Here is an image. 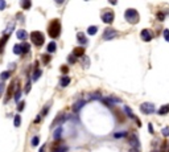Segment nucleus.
Masks as SVG:
<instances>
[{"label":"nucleus","instance_id":"obj_1","mask_svg":"<svg viewBox=\"0 0 169 152\" xmlns=\"http://www.w3.org/2000/svg\"><path fill=\"white\" fill-rule=\"evenodd\" d=\"M48 34H49L52 38H57L60 37L61 34V23L58 19H54L50 21L49 27H48Z\"/></svg>","mask_w":169,"mask_h":152},{"label":"nucleus","instance_id":"obj_2","mask_svg":"<svg viewBox=\"0 0 169 152\" xmlns=\"http://www.w3.org/2000/svg\"><path fill=\"white\" fill-rule=\"evenodd\" d=\"M124 17H125V20H127L129 24H138L139 20H140L139 12L135 10V8H128V10H125Z\"/></svg>","mask_w":169,"mask_h":152},{"label":"nucleus","instance_id":"obj_3","mask_svg":"<svg viewBox=\"0 0 169 152\" xmlns=\"http://www.w3.org/2000/svg\"><path fill=\"white\" fill-rule=\"evenodd\" d=\"M31 41L35 44L36 47H41L45 42V37L40 31H35L31 33Z\"/></svg>","mask_w":169,"mask_h":152},{"label":"nucleus","instance_id":"obj_4","mask_svg":"<svg viewBox=\"0 0 169 152\" xmlns=\"http://www.w3.org/2000/svg\"><path fill=\"white\" fill-rule=\"evenodd\" d=\"M140 111L145 115H151L155 112V105L149 102H144L140 105Z\"/></svg>","mask_w":169,"mask_h":152},{"label":"nucleus","instance_id":"obj_5","mask_svg":"<svg viewBox=\"0 0 169 152\" xmlns=\"http://www.w3.org/2000/svg\"><path fill=\"white\" fill-rule=\"evenodd\" d=\"M114 19H115V15L111 10H106V12H103V15H102V21L106 24H111Z\"/></svg>","mask_w":169,"mask_h":152},{"label":"nucleus","instance_id":"obj_6","mask_svg":"<svg viewBox=\"0 0 169 152\" xmlns=\"http://www.w3.org/2000/svg\"><path fill=\"white\" fill-rule=\"evenodd\" d=\"M128 142H129V144H131L132 148H136V149L140 148V142H139V138H138V135H136V134L129 135Z\"/></svg>","mask_w":169,"mask_h":152},{"label":"nucleus","instance_id":"obj_7","mask_svg":"<svg viewBox=\"0 0 169 152\" xmlns=\"http://www.w3.org/2000/svg\"><path fill=\"white\" fill-rule=\"evenodd\" d=\"M116 36H118V32H116L115 29H112V28H107L106 31H104V33H103L104 40H112V38L116 37Z\"/></svg>","mask_w":169,"mask_h":152},{"label":"nucleus","instance_id":"obj_8","mask_svg":"<svg viewBox=\"0 0 169 152\" xmlns=\"http://www.w3.org/2000/svg\"><path fill=\"white\" fill-rule=\"evenodd\" d=\"M67 119V115H65V114H58L56 116V119H54L53 122H52V128L53 127H56V126H60V124H62L63 122Z\"/></svg>","mask_w":169,"mask_h":152},{"label":"nucleus","instance_id":"obj_9","mask_svg":"<svg viewBox=\"0 0 169 152\" xmlns=\"http://www.w3.org/2000/svg\"><path fill=\"white\" fill-rule=\"evenodd\" d=\"M140 37L143 38V41L149 42V41L153 38V34H152V32H151L149 29H143V31L140 32Z\"/></svg>","mask_w":169,"mask_h":152},{"label":"nucleus","instance_id":"obj_10","mask_svg":"<svg viewBox=\"0 0 169 152\" xmlns=\"http://www.w3.org/2000/svg\"><path fill=\"white\" fill-rule=\"evenodd\" d=\"M16 86H17V81H15V85H11V86L8 87V91H7V97H5V99H4V103H7L8 101H10V98L13 94V90L16 89Z\"/></svg>","mask_w":169,"mask_h":152},{"label":"nucleus","instance_id":"obj_11","mask_svg":"<svg viewBox=\"0 0 169 152\" xmlns=\"http://www.w3.org/2000/svg\"><path fill=\"white\" fill-rule=\"evenodd\" d=\"M86 105V102H84L83 99H79V101H77V102L74 103V105H73V111L74 112H78L79 110L82 109V107H83V106Z\"/></svg>","mask_w":169,"mask_h":152},{"label":"nucleus","instance_id":"obj_12","mask_svg":"<svg viewBox=\"0 0 169 152\" xmlns=\"http://www.w3.org/2000/svg\"><path fill=\"white\" fill-rule=\"evenodd\" d=\"M73 56L74 57H83L84 56V48L77 47L73 49Z\"/></svg>","mask_w":169,"mask_h":152},{"label":"nucleus","instance_id":"obj_13","mask_svg":"<svg viewBox=\"0 0 169 152\" xmlns=\"http://www.w3.org/2000/svg\"><path fill=\"white\" fill-rule=\"evenodd\" d=\"M77 40H78V42H79V44H84V45H86V44L89 42L87 37L84 36L83 32H78V33H77Z\"/></svg>","mask_w":169,"mask_h":152},{"label":"nucleus","instance_id":"obj_14","mask_svg":"<svg viewBox=\"0 0 169 152\" xmlns=\"http://www.w3.org/2000/svg\"><path fill=\"white\" fill-rule=\"evenodd\" d=\"M8 38H10V33H5L3 37L0 38V53H3V49H4V47H5Z\"/></svg>","mask_w":169,"mask_h":152},{"label":"nucleus","instance_id":"obj_15","mask_svg":"<svg viewBox=\"0 0 169 152\" xmlns=\"http://www.w3.org/2000/svg\"><path fill=\"white\" fill-rule=\"evenodd\" d=\"M61 135H62V127H57L53 132V138L57 140V142H60L61 140Z\"/></svg>","mask_w":169,"mask_h":152},{"label":"nucleus","instance_id":"obj_16","mask_svg":"<svg viewBox=\"0 0 169 152\" xmlns=\"http://www.w3.org/2000/svg\"><path fill=\"white\" fill-rule=\"evenodd\" d=\"M159 115H166L169 114V103H166V105H163L159 109Z\"/></svg>","mask_w":169,"mask_h":152},{"label":"nucleus","instance_id":"obj_17","mask_svg":"<svg viewBox=\"0 0 169 152\" xmlns=\"http://www.w3.org/2000/svg\"><path fill=\"white\" fill-rule=\"evenodd\" d=\"M124 112L127 115H128V118H131V119H135V121H136V115L134 114V111H132L131 110V107H128V106H124Z\"/></svg>","mask_w":169,"mask_h":152},{"label":"nucleus","instance_id":"obj_18","mask_svg":"<svg viewBox=\"0 0 169 152\" xmlns=\"http://www.w3.org/2000/svg\"><path fill=\"white\" fill-rule=\"evenodd\" d=\"M72 82V79H70V77H67V75H63L62 78H61V82L60 85L62 87H66V86H69V84Z\"/></svg>","mask_w":169,"mask_h":152},{"label":"nucleus","instance_id":"obj_19","mask_svg":"<svg viewBox=\"0 0 169 152\" xmlns=\"http://www.w3.org/2000/svg\"><path fill=\"white\" fill-rule=\"evenodd\" d=\"M16 36H17V38H19V40H22V41L28 37V34H27V32H25L24 29H20V31L16 32Z\"/></svg>","mask_w":169,"mask_h":152},{"label":"nucleus","instance_id":"obj_20","mask_svg":"<svg viewBox=\"0 0 169 152\" xmlns=\"http://www.w3.org/2000/svg\"><path fill=\"white\" fill-rule=\"evenodd\" d=\"M20 45H21V54H27V53H29L31 45H29L28 42H21Z\"/></svg>","mask_w":169,"mask_h":152},{"label":"nucleus","instance_id":"obj_21","mask_svg":"<svg viewBox=\"0 0 169 152\" xmlns=\"http://www.w3.org/2000/svg\"><path fill=\"white\" fill-rule=\"evenodd\" d=\"M48 53H54L57 50V44L54 42V41H52V42L48 44Z\"/></svg>","mask_w":169,"mask_h":152},{"label":"nucleus","instance_id":"obj_22","mask_svg":"<svg viewBox=\"0 0 169 152\" xmlns=\"http://www.w3.org/2000/svg\"><path fill=\"white\" fill-rule=\"evenodd\" d=\"M86 32H87V34H90V36H94V34H97V32H98V27L97 25H90Z\"/></svg>","mask_w":169,"mask_h":152},{"label":"nucleus","instance_id":"obj_23","mask_svg":"<svg viewBox=\"0 0 169 152\" xmlns=\"http://www.w3.org/2000/svg\"><path fill=\"white\" fill-rule=\"evenodd\" d=\"M107 101H108L110 103H111V105H115V103H120L122 102V99H120V98H116V97H112V95H110V97H107L106 98Z\"/></svg>","mask_w":169,"mask_h":152},{"label":"nucleus","instance_id":"obj_24","mask_svg":"<svg viewBox=\"0 0 169 152\" xmlns=\"http://www.w3.org/2000/svg\"><path fill=\"white\" fill-rule=\"evenodd\" d=\"M41 74H42V70H41V69H35L33 75H32V79H33V81H37L38 78L41 77Z\"/></svg>","mask_w":169,"mask_h":152},{"label":"nucleus","instance_id":"obj_25","mask_svg":"<svg viewBox=\"0 0 169 152\" xmlns=\"http://www.w3.org/2000/svg\"><path fill=\"white\" fill-rule=\"evenodd\" d=\"M20 95H21V90H20L19 81H17V86H16V93H15V97H13L16 102H19V101H20Z\"/></svg>","mask_w":169,"mask_h":152},{"label":"nucleus","instance_id":"obj_26","mask_svg":"<svg viewBox=\"0 0 169 152\" xmlns=\"http://www.w3.org/2000/svg\"><path fill=\"white\" fill-rule=\"evenodd\" d=\"M128 136V134L125 132V131H122V132H115L114 134V138L115 139H122V138H127Z\"/></svg>","mask_w":169,"mask_h":152},{"label":"nucleus","instance_id":"obj_27","mask_svg":"<svg viewBox=\"0 0 169 152\" xmlns=\"http://www.w3.org/2000/svg\"><path fill=\"white\" fill-rule=\"evenodd\" d=\"M11 77V71H8V70H5V71H3L1 74H0V78L3 79V81H5V79H8V78Z\"/></svg>","mask_w":169,"mask_h":152},{"label":"nucleus","instance_id":"obj_28","mask_svg":"<svg viewBox=\"0 0 169 152\" xmlns=\"http://www.w3.org/2000/svg\"><path fill=\"white\" fill-rule=\"evenodd\" d=\"M115 114H116V116H118V121H119V122H120V123H123V122H124V121H125V118H124V115H123V114H122V112H120V111H119V110H116V111H115Z\"/></svg>","mask_w":169,"mask_h":152},{"label":"nucleus","instance_id":"obj_29","mask_svg":"<svg viewBox=\"0 0 169 152\" xmlns=\"http://www.w3.org/2000/svg\"><path fill=\"white\" fill-rule=\"evenodd\" d=\"M13 124H15V127H20V124H21V116H20V115H16L15 116Z\"/></svg>","mask_w":169,"mask_h":152},{"label":"nucleus","instance_id":"obj_30","mask_svg":"<svg viewBox=\"0 0 169 152\" xmlns=\"http://www.w3.org/2000/svg\"><path fill=\"white\" fill-rule=\"evenodd\" d=\"M31 144H32L33 147H37L38 144H40V138H38V136H33V138H32Z\"/></svg>","mask_w":169,"mask_h":152},{"label":"nucleus","instance_id":"obj_31","mask_svg":"<svg viewBox=\"0 0 169 152\" xmlns=\"http://www.w3.org/2000/svg\"><path fill=\"white\" fill-rule=\"evenodd\" d=\"M13 53L15 54H21V45L20 44H16L15 47H13Z\"/></svg>","mask_w":169,"mask_h":152},{"label":"nucleus","instance_id":"obj_32","mask_svg":"<svg viewBox=\"0 0 169 152\" xmlns=\"http://www.w3.org/2000/svg\"><path fill=\"white\" fill-rule=\"evenodd\" d=\"M67 147H57V148H53L52 152H67Z\"/></svg>","mask_w":169,"mask_h":152},{"label":"nucleus","instance_id":"obj_33","mask_svg":"<svg viewBox=\"0 0 169 152\" xmlns=\"http://www.w3.org/2000/svg\"><path fill=\"white\" fill-rule=\"evenodd\" d=\"M41 60H42V64H49L50 56L49 54H42V56H41Z\"/></svg>","mask_w":169,"mask_h":152},{"label":"nucleus","instance_id":"obj_34","mask_svg":"<svg viewBox=\"0 0 169 152\" xmlns=\"http://www.w3.org/2000/svg\"><path fill=\"white\" fill-rule=\"evenodd\" d=\"M31 5H32V3L29 1V0H27V1H22V3H21V7L24 8V10H29V8H31Z\"/></svg>","mask_w":169,"mask_h":152},{"label":"nucleus","instance_id":"obj_35","mask_svg":"<svg viewBox=\"0 0 169 152\" xmlns=\"http://www.w3.org/2000/svg\"><path fill=\"white\" fill-rule=\"evenodd\" d=\"M89 66H90V58H89L87 56H84L83 57V68L87 69Z\"/></svg>","mask_w":169,"mask_h":152},{"label":"nucleus","instance_id":"obj_36","mask_svg":"<svg viewBox=\"0 0 169 152\" xmlns=\"http://www.w3.org/2000/svg\"><path fill=\"white\" fill-rule=\"evenodd\" d=\"M156 17H157V20H159V21H164V20H165V15H164L163 12H157L156 13Z\"/></svg>","mask_w":169,"mask_h":152},{"label":"nucleus","instance_id":"obj_37","mask_svg":"<svg viewBox=\"0 0 169 152\" xmlns=\"http://www.w3.org/2000/svg\"><path fill=\"white\" fill-rule=\"evenodd\" d=\"M163 34H164V38H165V41H168V42H169V29H164Z\"/></svg>","mask_w":169,"mask_h":152},{"label":"nucleus","instance_id":"obj_38","mask_svg":"<svg viewBox=\"0 0 169 152\" xmlns=\"http://www.w3.org/2000/svg\"><path fill=\"white\" fill-rule=\"evenodd\" d=\"M75 61H77V58H75V57L73 56V54H72V56L67 57V62H69V64H75Z\"/></svg>","mask_w":169,"mask_h":152},{"label":"nucleus","instance_id":"obj_39","mask_svg":"<svg viewBox=\"0 0 169 152\" xmlns=\"http://www.w3.org/2000/svg\"><path fill=\"white\" fill-rule=\"evenodd\" d=\"M161 134H163L164 136H169V127H164L161 130Z\"/></svg>","mask_w":169,"mask_h":152},{"label":"nucleus","instance_id":"obj_40","mask_svg":"<svg viewBox=\"0 0 169 152\" xmlns=\"http://www.w3.org/2000/svg\"><path fill=\"white\" fill-rule=\"evenodd\" d=\"M29 90H31V79H28V82H27V86H25V89H24V91L27 94L29 93Z\"/></svg>","mask_w":169,"mask_h":152},{"label":"nucleus","instance_id":"obj_41","mask_svg":"<svg viewBox=\"0 0 169 152\" xmlns=\"http://www.w3.org/2000/svg\"><path fill=\"white\" fill-rule=\"evenodd\" d=\"M24 106H25V102H21L17 105V111H22L24 110Z\"/></svg>","mask_w":169,"mask_h":152},{"label":"nucleus","instance_id":"obj_42","mask_svg":"<svg viewBox=\"0 0 169 152\" xmlns=\"http://www.w3.org/2000/svg\"><path fill=\"white\" fill-rule=\"evenodd\" d=\"M90 98H91V99H100V94L99 93H95V94H93Z\"/></svg>","mask_w":169,"mask_h":152},{"label":"nucleus","instance_id":"obj_43","mask_svg":"<svg viewBox=\"0 0 169 152\" xmlns=\"http://www.w3.org/2000/svg\"><path fill=\"white\" fill-rule=\"evenodd\" d=\"M4 89H5V85H4L3 82H0V97L3 95V91H4Z\"/></svg>","mask_w":169,"mask_h":152},{"label":"nucleus","instance_id":"obj_44","mask_svg":"<svg viewBox=\"0 0 169 152\" xmlns=\"http://www.w3.org/2000/svg\"><path fill=\"white\" fill-rule=\"evenodd\" d=\"M5 5H7L5 1H4V0H0V11H3L4 8H5Z\"/></svg>","mask_w":169,"mask_h":152},{"label":"nucleus","instance_id":"obj_45","mask_svg":"<svg viewBox=\"0 0 169 152\" xmlns=\"http://www.w3.org/2000/svg\"><path fill=\"white\" fill-rule=\"evenodd\" d=\"M148 131H149L151 134H153V132H155V131H153V127H152V124H151V123L148 124Z\"/></svg>","mask_w":169,"mask_h":152},{"label":"nucleus","instance_id":"obj_46","mask_svg":"<svg viewBox=\"0 0 169 152\" xmlns=\"http://www.w3.org/2000/svg\"><path fill=\"white\" fill-rule=\"evenodd\" d=\"M67 70H69L67 66H61V71H62V73H67Z\"/></svg>","mask_w":169,"mask_h":152},{"label":"nucleus","instance_id":"obj_47","mask_svg":"<svg viewBox=\"0 0 169 152\" xmlns=\"http://www.w3.org/2000/svg\"><path fill=\"white\" fill-rule=\"evenodd\" d=\"M41 118H42V116H41V114H40V115H37V118H36V119H35V123H40Z\"/></svg>","mask_w":169,"mask_h":152},{"label":"nucleus","instance_id":"obj_48","mask_svg":"<svg viewBox=\"0 0 169 152\" xmlns=\"http://www.w3.org/2000/svg\"><path fill=\"white\" fill-rule=\"evenodd\" d=\"M161 151H163V152H165V151H166V144H165V143L163 144V149H161Z\"/></svg>","mask_w":169,"mask_h":152},{"label":"nucleus","instance_id":"obj_49","mask_svg":"<svg viewBox=\"0 0 169 152\" xmlns=\"http://www.w3.org/2000/svg\"><path fill=\"white\" fill-rule=\"evenodd\" d=\"M38 152H44V146H42V148H40V151Z\"/></svg>","mask_w":169,"mask_h":152},{"label":"nucleus","instance_id":"obj_50","mask_svg":"<svg viewBox=\"0 0 169 152\" xmlns=\"http://www.w3.org/2000/svg\"><path fill=\"white\" fill-rule=\"evenodd\" d=\"M151 152H159V151H156V149H153V151H151Z\"/></svg>","mask_w":169,"mask_h":152}]
</instances>
